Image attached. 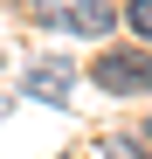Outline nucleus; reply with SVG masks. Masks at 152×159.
I'll return each mask as SVG.
<instances>
[{
  "mask_svg": "<svg viewBox=\"0 0 152 159\" xmlns=\"http://www.w3.org/2000/svg\"><path fill=\"white\" fill-rule=\"evenodd\" d=\"M28 14H35V28H62V35H90V42L111 35V21H118L104 0H35Z\"/></svg>",
  "mask_w": 152,
  "mask_h": 159,
  "instance_id": "f257e3e1",
  "label": "nucleus"
},
{
  "mask_svg": "<svg viewBox=\"0 0 152 159\" xmlns=\"http://www.w3.org/2000/svg\"><path fill=\"white\" fill-rule=\"evenodd\" d=\"M145 139H152V125H145Z\"/></svg>",
  "mask_w": 152,
  "mask_h": 159,
  "instance_id": "39448f33",
  "label": "nucleus"
},
{
  "mask_svg": "<svg viewBox=\"0 0 152 159\" xmlns=\"http://www.w3.org/2000/svg\"><path fill=\"white\" fill-rule=\"evenodd\" d=\"M69 83H76V62H69V56L28 62V97H35V104H69Z\"/></svg>",
  "mask_w": 152,
  "mask_h": 159,
  "instance_id": "7ed1b4c3",
  "label": "nucleus"
},
{
  "mask_svg": "<svg viewBox=\"0 0 152 159\" xmlns=\"http://www.w3.org/2000/svg\"><path fill=\"white\" fill-rule=\"evenodd\" d=\"M0 111H7V104H0Z\"/></svg>",
  "mask_w": 152,
  "mask_h": 159,
  "instance_id": "423d86ee",
  "label": "nucleus"
},
{
  "mask_svg": "<svg viewBox=\"0 0 152 159\" xmlns=\"http://www.w3.org/2000/svg\"><path fill=\"white\" fill-rule=\"evenodd\" d=\"M124 21L138 28V42H152V0H132V7H124Z\"/></svg>",
  "mask_w": 152,
  "mask_h": 159,
  "instance_id": "20e7f679",
  "label": "nucleus"
},
{
  "mask_svg": "<svg viewBox=\"0 0 152 159\" xmlns=\"http://www.w3.org/2000/svg\"><path fill=\"white\" fill-rule=\"evenodd\" d=\"M97 76V90H111V97H145L152 90V56L145 48H104V56L90 62Z\"/></svg>",
  "mask_w": 152,
  "mask_h": 159,
  "instance_id": "f03ea898",
  "label": "nucleus"
}]
</instances>
